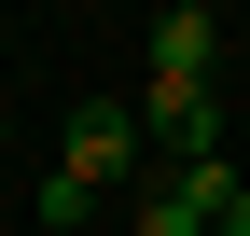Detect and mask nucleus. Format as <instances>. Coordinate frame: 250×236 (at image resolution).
Here are the masks:
<instances>
[{
  "label": "nucleus",
  "instance_id": "3",
  "mask_svg": "<svg viewBox=\"0 0 250 236\" xmlns=\"http://www.w3.org/2000/svg\"><path fill=\"white\" fill-rule=\"evenodd\" d=\"M125 167H139V111H111V98H98V111H70V181H83V195H111Z\"/></svg>",
  "mask_w": 250,
  "mask_h": 236
},
{
  "label": "nucleus",
  "instance_id": "2",
  "mask_svg": "<svg viewBox=\"0 0 250 236\" xmlns=\"http://www.w3.org/2000/svg\"><path fill=\"white\" fill-rule=\"evenodd\" d=\"M223 70V14H208V0H167V14H153V83H208Z\"/></svg>",
  "mask_w": 250,
  "mask_h": 236
},
{
  "label": "nucleus",
  "instance_id": "1",
  "mask_svg": "<svg viewBox=\"0 0 250 236\" xmlns=\"http://www.w3.org/2000/svg\"><path fill=\"white\" fill-rule=\"evenodd\" d=\"M139 139L181 153V167H223V98H208V83H153L139 98Z\"/></svg>",
  "mask_w": 250,
  "mask_h": 236
},
{
  "label": "nucleus",
  "instance_id": "4",
  "mask_svg": "<svg viewBox=\"0 0 250 236\" xmlns=\"http://www.w3.org/2000/svg\"><path fill=\"white\" fill-rule=\"evenodd\" d=\"M223 195H236V167H167V195L139 209V236H208V222H223Z\"/></svg>",
  "mask_w": 250,
  "mask_h": 236
},
{
  "label": "nucleus",
  "instance_id": "5",
  "mask_svg": "<svg viewBox=\"0 0 250 236\" xmlns=\"http://www.w3.org/2000/svg\"><path fill=\"white\" fill-rule=\"evenodd\" d=\"M208 236H250V181H236V195H223V222H208Z\"/></svg>",
  "mask_w": 250,
  "mask_h": 236
}]
</instances>
